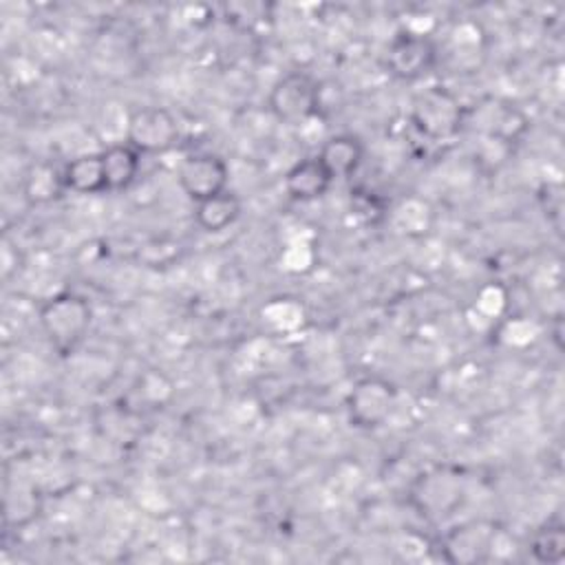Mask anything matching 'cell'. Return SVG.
<instances>
[{
    "label": "cell",
    "mask_w": 565,
    "mask_h": 565,
    "mask_svg": "<svg viewBox=\"0 0 565 565\" xmlns=\"http://www.w3.org/2000/svg\"><path fill=\"white\" fill-rule=\"evenodd\" d=\"M38 318L49 344L57 353L68 355L84 342L93 322V309L84 296L62 291L42 302Z\"/></svg>",
    "instance_id": "obj_1"
},
{
    "label": "cell",
    "mask_w": 565,
    "mask_h": 565,
    "mask_svg": "<svg viewBox=\"0 0 565 565\" xmlns=\"http://www.w3.org/2000/svg\"><path fill=\"white\" fill-rule=\"evenodd\" d=\"M267 106L278 121L300 126L320 115V86L309 73L291 71L271 84Z\"/></svg>",
    "instance_id": "obj_2"
},
{
    "label": "cell",
    "mask_w": 565,
    "mask_h": 565,
    "mask_svg": "<svg viewBox=\"0 0 565 565\" xmlns=\"http://www.w3.org/2000/svg\"><path fill=\"white\" fill-rule=\"evenodd\" d=\"M179 124L174 115L161 106H139L128 113L126 143L139 154H161L177 146Z\"/></svg>",
    "instance_id": "obj_3"
},
{
    "label": "cell",
    "mask_w": 565,
    "mask_h": 565,
    "mask_svg": "<svg viewBox=\"0 0 565 565\" xmlns=\"http://www.w3.org/2000/svg\"><path fill=\"white\" fill-rule=\"evenodd\" d=\"M397 402V388L382 375L360 377L347 395V415L355 428L371 430L382 426Z\"/></svg>",
    "instance_id": "obj_4"
},
{
    "label": "cell",
    "mask_w": 565,
    "mask_h": 565,
    "mask_svg": "<svg viewBox=\"0 0 565 565\" xmlns=\"http://www.w3.org/2000/svg\"><path fill=\"white\" fill-rule=\"evenodd\" d=\"M437 64V44L430 35L399 31L386 49V68L393 77L415 82Z\"/></svg>",
    "instance_id": "obj_5"
},
{
    "label": "cell",
    "mask_w": 565,
    "mask_h": 565,
    "mask_svg": "<svg viewBox=\"0 0 565 565\" xmlns=\"http://www.w3.org/2000/svg\"><path fill=\"white\" fill-rule=\"evenodd\" d=\"M415 126L430 139H446L463 124V108L444 88H428L417 95L413 104Z\"/></svg>",
    "instance_id": "obj_6"
},
{
    "label": "cell",
    "mask_w": 565,
    "mask_h": 565,
    "mask_svg": "<svg viewBox=\"0 0 565 565\" xmlns=\"http://www.w3.org/2000/svg\"><path fill=\"white\" fill-rule=\"evenodd\" d=\"M227 163L214 152H194L185 157L177 170L179 188L194 203L227 190Z\"/></svg>",
    "instance_id": "obj_7"
},
{
    "label": "cell",
    "mask_w": 565,
    "mask_h": 565,
    "mask_svg": "<svg viewBox=\"0 0 565 565\" xmlns=\"http://www.w3.org/2000/svg\"><path fill=\"white\" fill-rule=\"evenodd\" d=\"M285 192L294 201H316L324 196L333 183V177L329 170L322 166L318 157H307L296 161L287 172H285Z\"/></svg>",
    "instance_id": "obj_8"
},
{
    "label": "cell",
    "mask_w": 565,
    "mask_h": 565,
    "mask_svg": "<svg viewBox=\"0 0 565 565\" xmlns=\"http://www.w3.org/2000/svg\"><path fill=\"white\" fill-rule=\"evenodd\" d=\"M316 157L329 170L333 181L347 179V177H353L358 172V168L362 166L364 146L355 135L338 132V135L324 137Z\"/></svg>",
    "instance_id": "obj_9"
},
{
    "label": "cell",
    "mask_w": 565,
    "mask_h": 565,
    "mask_svg": "<svg viewBox=\"0 0 565 565\" xmlns=\"http://www.w3.org/2000/svg\"><path fill=\"white\" fill-rule=\"evenodd\" d=\"M22 196L31 205H49L66 192L64 168L51 161H35L22 174Z\"/></svg>",
    "instance_id": "obj_10"
},
{
    "label": "cell",
    "mask_w": 565,
    "mask_h": 565,
    "mask_svg": "<svg viewBox=\"0 0 565 565\" xmlns=\"http://www.w3.org/2000/svg\"><path fill=\"white\" fill-rule=\"evenodd\" d=\"M102 154V166H104V179H106V192H124L128 190L141 166V154L126 141L121 143H110Z\"/></svg>",
    "instance_id": "obj_11"
},
{
    "label": "cell",
    "mask_w": 565,
    "mask_h": 565,
    "mask_svg": "<svg viewBox=\"0 0 565 565\" xmlns=\"http://www.w3.org/2000/svg\"><path fill=\"white\" fill-rule=\"evenodd\" d=\"M477 128L481 137H494L514 143L516 137H521L527 128V119L519 108H514V104L490 99L488 106L481 108V124H477Z\"/></svg>",
    "instance_id": "obj_12"
},
{
    "label": "cell",
    "mask_w": 565,
    "mask_h": 565,
    "mask_svg": "<svg viewBox=\"0 0 565 565\" xmlns=\"http://www.w3.org/2000/svg\"><path fill=\"white\" fill-rule=\"evenodd\" d=\"M241 210V199L232 190H223L210 199L194 203V221L203 232L218 234L238 221Z\"/></svg>",
    "instance_id": "obj_13"
},
{
    "label": "cell",
    "mask_w": 565,
    "mask_h": 565,
    "mask_svg": "<svg viewBox=\"0 0 565 565\" xmlns=\"http://www.w3.org/2000/svg\"><path fill=\"white\" fill-rule=\"evenodd\" d=\"M492 541H494V530L472 523V525L455 527V532L446 539L444 550L448 552V561H459V563L483 561L492 552Z\"/></svg>",
    "instance_id": "obj_14"
},
{
    "label": "cell",
    "mask_w": 565,
    "mask_h": 565,
    "mask_svg": "<svg viewBox=\"0 0 565 565\" xmlns=\"http://www.w3.org/2000/svg\"><path fill=\"white\" fill-rule=\"evenodd\" d=\"M64 183L66 190L75 194H99L106 192L104 166L99 152H84L73 157L64 166Z\"/></svg>",
    "instance_id": "obj_15"
},
{
    "label": "cell",
    "mask_w": 565,
    "mask_h": 565,
    "mask_svg": "<svg viewBox=\"0 0 565 565\" xmlns=\"http://www.w3.org/2000/svg\"><path fill=\"white\" fill-rule=\"evenodd\" d=\"M307 311L298 298L278 296L260 307V320L276 333H294L305 324Z\"/></svg>",
    "instance_id": "obj_16"
},
{
    "label": "cell",
    "mask_w": 565,
    "mask_h": 565,
    "mask_svg": "<svg viewBox=\"0 0 565 565\" xmlns=\"http://www.w3.org/2000/svg\"><path fill=\"white\" fill-rule=\"evenodd\" d=\"M530 552L539 563H561L565 558V527L561 523L541 525L530 539Z\"/></svg>",
    "instance_id": "obj_17"
},
{
    "label": "cell",
    "mask_w": 565,
    "mask_h": 565,
    "mask_svg": "<svg viewBox=\"0 0 565 565\" xmlns=\"http://www.w3.org/2000/svg\"><path fill=\"white\" fill-rule=\"evenodd\" d=\"M393 212L395 225L408 236H424L433 221V210L422 199H404Z\"/></svg>",
    "instance_id": "obj_18"
},
{
    "label": "cell",
    "mask_w": 565,
    "mask_h": 565,
    "mask_svg": "<svg viewBox=\"0 0 565 565\" xmlns=\"http://www.w3.org/2000/svg\"><path fill=\"white\" fill-rule=\"evenodd\" d=\"M316 263V247L307 238H294L280 252V267L289 274H305Z\"/></svg>",
    "instance_id": "obj_19"
},
{
    "label": "cell",
    "mask_w": 565,
    "mask_h": 565,
    "mask_svg": "<svg viewBox=\"0 0 565 565\" xmlns=\"http://www.w3.org/2000/svg\"><path fill=\"white\" fill-rule=\"evenodd\" d=\"M508 309V289L499 282H488L475 294V311L486 320L503 318Z\"/></svg>",
    "instance_id": "obj_20"
},
{
    "label": "cell",
    "mask_w": 565,
    "mask_h": 565,
    "mask_svg": "<svg viewBox=\"0 0 565 565\" xmlns=\"http://www.w3.org/2000/svg\"><path fill=\"white\" fill-rule=\"evenodd\" d=\"M499 333H501V340L510 347H527L539 338L541 329L534 320H530L525 316H512V318L503 320Z\"/></svg>",
    "instance_id": "obj_21"
}]
</instances>
